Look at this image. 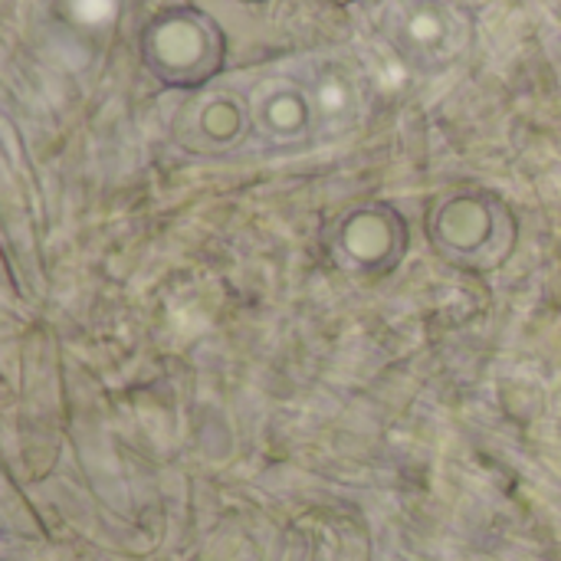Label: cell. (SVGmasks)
I'll use <instances>...</instances> for the list:
<instances>
[{
    "label": "cell",
    "instance_id": "3957f363",
    "mask_svg": "<svg viewBox=\"0 0 561 561\" xmlns=\"http://www.w3.org/2000/svg\"><path fill=\"white\" fill-rule=\"evenodd\" d=\"M250 131V99L233 89H204L174 118V138L197 154H224Z\"/></svg>",
    "mask_w": 561,
    "mask_h": 561
},
{
    "label": "cell",
    "instance_id": "ba28073f",
    "mask_svg": "<svg viewBox=\"0 0 561 561\" xmlns=\"http://www.w3.org/2000/svg\"><path fill=\"white\" fill-rule=\"evenodd\" d=\"M450 3H460V0H450Z\"/></svg>",
    "mask_w": 561,
    "mask_h": 561
},
{
    "label": "cell",
    "instance_id": "8992f818",
    "mask_svg": "<svg viewBox=\"0 0 561 561\" xmlns=\"http://www.w3.org/2000/svg\"><path fill=\"white\" fill-rule=\"evenodd\" d=\"M118 0H62V13L76 23V26H102L115 16Z\"/></svg>",
    "mask_w": 561,
    "mask_h": 561
},
{
    "label": "cell",
    "instance_id": "52a82bcc",
    "mask_svg": "<svg viewBox=\"0 0 561 561\" xmlns=\"http://www.w3.org/2000/svg\"><path fill=\"white\" fill-rule=\"evenodd\" d=\"M335 3H348V0H335Z\"/></svg>",
    "mask_w": 561,
    "mask_h": 561
},
{
    "label": "cell",
    "instance_id": "277c9868",
    "mask_svg": "<svg viewBox=\"0 0 561 561\" xmlns=\"http://www.w3.org/2000/svg\"><path fill=\"white\" fill-rule=\"evenodd\" d=\"M250 118L253 135L273 148H299L319 135L309 89L293 76H266L250 95Z\"/></svg>",
    "mask_w": 561,
    "mask_h": 561
},
{
    "label": "cell",
    "instance_id": "5b68a950",
    "mask_svg": "<svg viewBox=\"0 0 561 561\" xmlns=\"http://www.w3.org/2000/svg\"><path fill=\"white\" fill-rule=\"evenodd\" d=\"M312 112H316V131L319 135H339L358 118V89L339 66H322L306 82Z\"/></svg>",
    "mask_w": 561,
    "mask_h": 561
},
{
    "label": "cell",
    "instance_id": "7a4b0ae2",
    "mask_svg": "<svg viewBox=\"0 0 561 561\" xmlns=\"http://www.w3.org/2000/svg\"><path fill=\"white\" fill-rule=\"evenodd\" d=\"M381 23L394 49L421 69H444L467 46V23L450 0H385Z\"/></svg>",
    "mask_w": 561,
    "mask_h": 561
},
{
    "label": "cell",
    "instance_id": "6da1fadb",
    "mask_svg": "<svg viewBox=\"0 0 561 561\" xmlns=\"http://www.w3.org/2000/svg\"><path fill=\"white\" fill-rule=\"evenodd\" d=\"M224 30L197 7H168L141 30V62L171 89L207 85L224 69Z\"/></svg>",
    "mask_w": 561,
    "mask_h": 561
}]
</instances>
